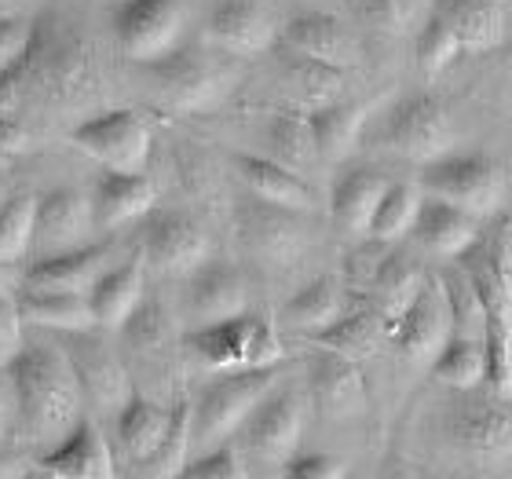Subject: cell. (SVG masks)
<instances>
[{"mask_svg":"<svg viewBox=\"0 0 512 479\" xmlns=\"http://www.w3.org/2000/svg\"><path fill=\"white\" fill-rule=\"evenodd\" d=\"M428 479H465V476H428Z\"/></svg>","mask_w":512,"mask_h":479,"instance_id":"obj_57","label":"cell"},{"mask_svg":"<svg viewBox=\"0 0 512 479\" xmlns=\"http://www.w3.org/2000/svg\"><path fill=\"white\" fill-rule=\"evenodd\" d=\"M191 450H194V406L187 399H180V403L172 406L169 432L161 439V447L143 461V469H147L150 479H176L187 469Z\"/></svg>","mask_w":512,"mask_h":479,"instance_id":"obj_36","label":"cell"},{"mask_svg":"<svg viewBox=\"0 0 512 479\" xmlns=\"http://www.w3.org/2000/svg\"><path fill=\"white\" fill-rule=\"evenodd\" d=\"M509 289H512V249H509Z\"/></svg>","mask_w":512,"mask_h":479,"instance_id":"obj_56","label":"cell"},{"mask_svg":"<svg viewBox=\"0 0 512 479\" xmlns=\"http://www.w3.org/2000/svg\"><path fill=\"white\" fill-rule=\"evenodd\" d=\"M187 348H191L205 366L213 370H264L278 366L286 348L282 337L264 315H235L224 322H209V326H194L187 333Z\"/></svg>","mask_w":512,"mask_h":479,"instance_id":"obj_3","label":"cell"},{"mask_svg":"<svg viewBox=\"0 0 512 479\" xmlns=\"http://www.w3.org/2000/svg\"><path fill=\"white\" fill-rule=\"evenodd\" d=\"M458 55H465V48H461V41H458V33L450 30L443 15L428 11L425 19H421V26L414 30L417 70H421L425 77H436V74H443V70H447Z\"/></svg>","mask_w":512,"mask_h":479,"instance_id":"obj_41","label":"cell"},{"mask_svg":"<svg viewBox=\"0 0 512 479\" xmlns=\"http://www.w3.org/2000/svg\"><path fill=\"white\" fill-rule=\"evenodd\" d=\"M110 242H88L70 253L41 256L22 271V289H52V293H88L107 271Z\"/></svg>","mask_w":512,"mask_h":479,"instance_id":"obj_19","label":"cell"},{"mask_svg":"<svg viewBox=\"0 0 512 479\" xmlns=\"http://www.w3.org/2000/svg\"><path fill=\"white\" fill-rule=\"evenodd\" d=\"M505 52H509V59H512V22H509V33H505V44H502Z\"/></svg>","mask_w":512,"mask_h":479,"instance_id":"obj_54","label":"cell"},{"mask_svg":"<svg viewBox=\"0 0 512 479\" xmlns=\"http://www.w3.org/2000/svg\"><path fill=\"white\" fill-rule=\"evenodd\" d=\"M432 11L447 19V26L458 33L465 52L502 48L512 22V11L505 0H436Z\"/></svg>","mask_w":512,"mask_h":479,"instance_id":"obj_22","label":"cell"},{"mask_svg":"<svg viewBox=\"0 0 512 479\" xmlns=\"http://www.w3.org/2000/svg\"><path fill=\"white\" fill-rule=\"evenodd\" d=\"M70 143L107 172H143L150 158V128L136 110H103L81 121Z\"/></svg>","mask_w":512,"mask_h":479,"instance_id":"obj_7","label":"cell"},{"mask_svg":"<svg viewBox=\"0 0 512 479\" xmlns=\"http://www.w3.org/2000/svg\"><path fill=\"white\" fill-rule=\"evenodd\" d=\"M421 187L432 198H443V202L487 220L502 209L505 172L498 161L480 154V150H447L443 158L425 165Z\"/></svg>","mask_w":512,"mask_h":479,"instance_id":"obj_5","label":"cell"},{"mask_svg":"<svg viewBox=\"0 0 512 479\" xmlns=\"http://www.w3.org/2000/svg\"><path fill=\"white\" fill-rule=\"evenodd\" d=\"M143 286H147V256L143 253H136L118 267H107L96 286L88 289L99 330H121L128 315L143 304Z\"/></svg>","mask_w":512,"mask_h":479,"instance_id":"obj_23","label":"cell"},{"mask_svg":"<svg viewBox=\"0 0 512 479\" xmlns=\"http://www.w3.org/2000/svg\"><path fill=\"white\" fill-rule=\"evenodd\" d=\"M308 392L311 403L322 417H355L366 410V381L355 359H344L337 352L322 348L308 366Z\"/></svg>","mask_w":512,"mask_h":479,"instance_id":"obj_16","label":"cell"},{"mask_svg":"<svg viewBox=\"0 0 512 479\" xmlns=\"http://www.w3.org/2000/svg\"><path fill=\"white\" fill-rule=\"evenodd\" d=\"M19 315L26 326L55 333H85L96 330L92 300L88 293H52V289H19Z\"/></svg>","mask_w":512,"mask_h":479,"instance_id":"obj_26","label":"cell"},{"mask_svg":"<svg viewBox=\"0 0 512 479\" xmlns=\"http://www.w3.org/2000/svg\"><path fill=\"white\" fill-rule=\"evenodd\" d=\"M282 70H286L289 88H293L304 103H311V110L330 107V103H337V99H341L344 70H337V66H326V63H319V59H308V55H300V52H289L286 63H282Z\"/></svg>","mask_w":512,"mask_h":479,"instance_id":"obj_37","label":"cell"},{"mask_svg":"<svg viewBox=\"0 0 512 479\" xmlns=\"http://www.w3.org/2000/svg\"><path fill=\"white\" fill-rule=\"evenodd\" d=\"M158 77V88L180 107H209L220 96V70L205 63L202 55H165L158 63H147Z\"/></svg>","mask_w":512,"mask_h":479,"instance_id":"obj_27","label":"cell"},{"mask_svg":"<svg viewBox=\"0 0 512 479\" xmlns=\"http://www.w3.org/2000/svg\"><path fill=\"white\" fill-rule=\"evenodd\" d=\"M8 198H11V194L4 191V183H0V209H4V202H8Z\"/></svg>","mask_w":512,"mask_h":479,"instance_id":"obj_55","label":"cell"},{"mask_svg":"<svg viewBox=\"0 0 512 479\" xmlns=\"http://www.w3.org/2000/svg\"><path fill=\"white\" fill-rule=\"evenodd\" d=\"M348 479H355V476H348Z\"/></svg>","mask_w":512,"mask_h":479,"instance_id":"obj_58","label":"cell"},{"mask_svg":"<svg viewBox=\"0 0 512 479\" xmlns=\"http://www.w3.org/2000/svg\"><path fill=\"white\" fill-rule=\"evenodd\" d=\"M183 30L180 0H121L114 8L118 48L136 63H158L176 48Z\"/></svg>","mask_w":512,"mask_h":479,"instance_id":"obj_8","label":"cell"},{"mask_svg":"<svg viewBox=\"0 0 512 479\" xmlns=\"http://www.w3.org/2000/svg\"><path fill=\"white\" fill-rule=\"evenodd\" d=\"M96 224V209L85 194L74 187H55L37 205V227H33V249L37 260L55 253H70L88 245V231Z\"/></svg>","mask_w":512,"mask_h":479,"instance_id":"obj_13","label":"cell"},{"mask_svg":"<svg viewBox=\"0 0 512 479\" xmlns=\"http://www.w3.org/2000/svg\"><path fill=\"white\" fill-rule=\"evenodd\" d=\"M8 388L15 395L22 432L37 443H59L81 421L85 392L63 344H22L8 362Z\"/></svg>","mask_w":512,"mask_h":479,"instance_id":"obj_1","label":"cell"},{"mask_svg":"<svg viewBox=\"0 0 512 479\" xmlns=\"http://www.w3.org/2000/svg\"><path fill=\"white\" fill-rule=\"evenodd\" d=\"M480 216L465 213L458 205L443 202V198H432L425 194L421 202V213L414 220V242L432 256H443V260H454V256H465L472 245L480 242Z\"/></svg>","mask_w":512,"mask_h":479,"instance_id":"obj_21","label":"cell"},{"mask_svg":"<svg viewBox=\"0 0 512 479\" xmlns=\"http://www.w3.org/2000/svg\"><path fill=\"white\" fill-rule=\"evenodd\" d=\"M352 15L363 26L388 37H403V33L421 26V4L417 0H348Z\"/></svg>","mask_w":512,"mask_h":479,"instance_id":"obj_43","label":"cell"},{"mask_svg":"<svg viewBox=\"0 0 512 479\" xmlns=\"http://www.w3.org/2000/svg\"><path fill=\"white\" fill-rule=\"evenodd\" d=\"M304 432V395L297 388H271L242 425V443L260 461H286Z\"/></svg>","mask_w":512,"mask_h":479,"instance_id":"obj_11","label":"cell"},{"mask_svg":"<svg viewBox=\"0 0 512 479\" xmlns=\"http://www.w3.org/2000/svg\"><path fill=\"white\" fill-rule=\"evenodd\" d=\"M63 352L74 362V373L81 381V392L85 399H92L103 410H121L132 395V384H128V373L107 344H99L92 337V330L85 333H63Z\"/></svg>","mask_w":512,"mask_h":479,"instance_id":"obj_14","label":"cell"},{"mask_svg":"<svg viewBox=\"0 0 512 479\" xmlns=\"http://www.w3.org/2000/svg\"><path fill=\"white\" fill-rule=\"evenodd\" d=\"M443 432L458 450L472 458H505L512 454V414L502 403L472 392H458V399L443 414Z\"/></svg>","mask_w":512,"mask_h":479,"instance_id":"obj_9","label":"cell"},{"mask_svg":"<svg viewBox=\"0 0 512 479\" xmlns=\"http://www.w3.org/2000/svg\"><path fill=\"white\" fill-rule=\"evenodd\" d=\"M235 169L260 202L289 209V213H308L315 205L311 187L282 161L264 158V154H235Z\"/></svg>","mask_w":512,"mask_h":479,"instance_id":"obj_24","label":"cell"},{"mask_svg":"<svg viewBox=\"0 0 512 479\" xmlns=\"http://www.w3.org/2000/svg\"><path fill=\"white\" fill-rule=\"evenodd\" d=\"M37 26L22 15H0V74H8L11 66H19L26 52L33 48Z\"/></svg>","mask_w":512,"mask_h":479,"instance_id":"obj_46","label":"cell"},{"mask_svg":"<svg viewBox=\"0 0 512 479\" xmlns=\"http://www.w3.org/2000/svg\"><path fill=\"white\" fill-rule=\"evenodd\" d=\"M271 388H278V366L227 370L224 377H216L194 406V447H224V439L246 425Z\"/></svg>","mask_w":512,"mask_h":479,"instance_id":"obj_4","label":"cell"},{"mask_svg":"<svg viewBox=\"0 0 512 479\" xmlns=\"http://www.w3.org/2000/svg\"><path fill=\"white\" fill-rule=\"evenodd\" d=\"M509 231H498L487 245H472L465 253V271L487 311V381L498 399L512 395V289H509Z\"/></svg>","mask_w":512,"mask_h":479,"instance_id":"obj_2","label":"cell"},{"mask_svg":"<svg viewBox=\"0 0 512 479\" xmlns=\"http://www.w3.org/2000/svg\"><path fill=\"white\" fill-rule=\"evenodd\" d=\"M41 469L52 479H118L107 439L88 417H81L55 447L44 450Z\"/></svg>","mask_w":512,"mask_h":479,"instance_id":"obj_17","label":"cell"},{"mask_svg":"<svg viewBox=\"0 0 512 479\" xmlns=\"http://www.w3.org/2000/svg\"><path fill=\"white\" fill-rule=\"evenodd\" d=\"M432 377L439 384H447L454 392H472L487 381V344L480 337H461L454 333L443 352L432 359Z\"/></svg>","mask_w":512,"mask_h":479,"instance_id":"obj_35","label":"cell"},{"mask_svg":"<svg viewBox=\"0 0 512 479\" xmlns=\"http://www.w3.org/2000/svg\"><path fill=\"white\" fill-rule=\"evenodd\" d=\"M4 428H8V388L0 384V436H4Z\"/></svg>","mask_w":512,"mask_h":479,"instance_id":"obj_52","label":"cell"},{"mask_svg":"<svg viewBox=\"0 0 512 479\" xmlns=\"http://www.w3.org/2000/svg\"><path fill=\"white\" fill-rule=\"evenodd\" d=\"M425 278H428L425 267L417 264L414 253L395 249V245L388 249V256H384L381 267H377L374 282H370V289H374V297H377V311L388 319V326H392V322L399 319V311L417 297V289L425 286Z\"/></svg>","mask_w":512,"mask_h":479,"instance_id":"obj_31","label":"cell"},{"mask_svg":"<svg viewBox=\"0 0 512 479\" xmlns=\"http://www.w3.org/2000/svg\"><path fill=\"white\" fill-rule=\"evenodd\" d=\"M187 297H183V308L198 326H209V322H224L235 319V315H246L249 311V286L242 271L224 260H205L194 275H187Z\"/></svg>","mask_w":512,"mask_h":479,"instance_id":"obj_15","label":"cell"},{"mask_svg":"<svg viewBox=\"0 0 512 479\" xmlns=\"http://www.w3.org/2000/svg\"><path fill=\"white\" fill-rule=\"evenodd\" d=\"M242 242L253 249V253L267 256V260H286L297 249V227L289 220V209H278V205H253V209H242Z\"/></svg>","mask_w":512,"mask_h":479,"instance_id":"obj_34","label":"cell"},{"mask_svg":"<svg viewBox=\"0 0 512 479\" xmlns=\"http://www.w3.org/2000/svg\"><path fill=\"white\" fill-rule=\"evenodd\" d=\"M26 147H30V132H26V125H22L19 118H11V114H0V172L8 169L11 161L19 158Z\"/></svg>","mask_w":512,"mask_h":479,"instance_id":"obj_49","label":"cell"},{"mask_svg":"<svg viewBox=\"0 0 512 479\" xmlns=\"http://www.w3.org/2000/svg\"><path fill=\"white\" fill-rule=\"evenodd\" d=\"M439 286L447 293V304H450V319H454V333L461 337H487V311H483V300L472 286L469 271L465 264L458 267H447L443 275H439Z\"/></svg>","mask_w":512,"mask_h":479,"instance_id":"obj_40","label":"cell"},{"mask_svg":"<svg viewBox=\"0 0 512 479\" xmlns=\"http://www.w3.org/2000/svg\"><path fill=\"white\" fill-rule=\"evenodd\" d=\"M169 421L172 410H165V406H158L154 399L139 392L128 395V403L118 410V439L128 458H136L143 465L161 447V439L169 432Z\"/></svg>","mask_w":512,"mask_h":479,"instance_id":"obj_30","label":"cell"},{"mask_svg":"<svg viewBox=\"0 0 512 479\" xmlns=\"http://www.w3.org/2000/svg\"><path fill=\"white\" fill-rule=\"evenodd\" d=\"M37 205H41V198L30 191L11 194L4 202V209H0V264H19L33 249Z\"/></svg>","mask_w":512,"mask_h":479,"instance_id":"obj_39","label":"cell"},{"mask_svg":"<svg viewBox=\"0 0 512 479\" xmlns=\"http://www.w3.org/2000/svg\"><path fill=\"white\" fill-rule=\"evenodd\" d=\"M388 337H392V344L406 359L432 366V359L443 352V344L454 337V319H450V304L443 286H439V278H425V286L417 289V297L388 326Z\"/></svg>","mask_w":512,"mask_h":479,"instance_id":"obj_10","label":"cell"},{"mask_svg":"<svg viewBox=\"0 0 512 479\" xmlns=\"http://www.w3.org/2000/svg\"><path fill=\"white\" fill-rule=\"evenodd\" d=\"M381 143L384 150H392V154H399L406 161H421V165L443 158L454 147L450 110L436 96H428V92L399 99L388 110V118H384Z\"/></svg>","mask_w":512,"mask_h":479,"instance_id":"obj_6","label":"cell"},{"mask_svg":"<svg viewBox=\"0 0 512 479\" xmlns=\"http://www.w3.org/2000/svg\"><path fill=\"white\" fill-rule=\"evenodd\" d=\"M19 326H22V315H19V304H15V297L0 300V366H4V370H8V362L22 352Z\"/></svg>","mask_w":512,"mask_h":479,"instance_id":"obj_48","label":"cell"},{"mask_svg":"<svg viewBox=\"0 0 512 479\" xmlns=\"http://www.w3.org/2000/svg\"><path fill=\"white\" fill-rule=\"evenodd\" d=\"M341 286H337V278H315L308 282L304 289H297L289 304L282 308V322H286L289 330H300V333H315L326 330L330 322L341 319Z\"/></svg>","mask_w":512,"mask_h":479,"instance_id":"obj_33","label":"cell"},{"mask_svg":"<svg viewBox=\"0 0 512 479\" xmlns=\"http://www.w3.org/2000/svg\"><path fill=\"white\" fill-rule=\"evenodd\" d=\"M205 33L231 55H260L275 41V19L260 0H220L209 11Z\"/></svg>","mask_w":512,"mask_h":479,"instance_id":"obj_18","label":"cell"},{"mask_svg":"<svg viewBox=\"0 0 512 479\" xmlns=\"http://www.w3.org/2000/svg\"><path fill=\"white\" fill-rule=\"evenodd\" d=\"M381 479H421V476H414V472H410V465H406L403 458H388V461H384Z\"/></svg>","mask_w":512,"mask_h":479,"instance_id":"obj_51","label":"cell"},{"mask_svg":"<svg viewBox=\"0 0 512 479\" xmlns=\"http://www.w3.org/2000/svg\"><path fill=\"white\" fill-rule=\"evenodd\" d=\"M421 202H425V194L417 191L414 183H392L388 194L381 198V205H377V213H374V220H370V231H366V235L384 245H395L399 238H406L414 231Z\"/></svg>","mask_w":512,"mask_h":479,"instance_id":"obj_38","label":"cell"},{"mask_svg":"<svg viewBox=\"0 0 512 479\" xmlns=\"http://www.w3.org/2000/svg\"><path fill=\"white\" fill-rule=\"evenodd\" d=\"M348 461L333 454H300L286 465L282 479H348Z\"/></svg>","mask_w":512,"mask_h":479,"instance_id":"obj_47","label":"cell"},{"mask_svg":"<svg viewBox=\"0 0 512 479\" xmlns=\"http://www.w3.org/2000/svg\"><path fill=\"white\" fill-rule=\"evenodd\" d=\"M121 333H125V341L132 344L136 352H143V355L161 352V348L169 344V337H172L169 311L161 308L158 300L143 297V304H139V308L128 315V322L121 326Z\"/></svg>","mask_w":512,"mask_h":479,"instance_id":"obj_44","label":"cell"},{"mask_svg":"<svg viewBox=\"0 0 512 479\" xmlns=\"http://www.w3.org/2000/svg\"><path fill=\"white\" fill-rule=\"evenodd\" d=\"M311 132H315V147H319V158H344L348 150L355 147V139L363 132L366 118H370V107L366 103H348V99H337L330 107L308 110Z\"/></svg>","mask_w":512,"mask_h":479,"instance_id":"obj_32","label":"cell"},{"mask_svg":"<svg viewBox=\"0 0 512 479\" xmlns=\"http://www.w3.org/2000/svg\"><path fill=\"white\" fill-rule=\"evenodd\" d=\"M154 183L143 172H103L92 194V209H96V224L114 231V227L139 220L154 209Z\"/></svg>","mask_w":512,"mask_h":479,"instance_id":"obj_25","label":"cell"},{"mask_svg":"<svg viewBox=\"0 0 512 479\" xmlns=\"http://www.w3.org/2000/svg\"><path fill=\"white\" fill-rule=\"evenodd\" d=\"M176 479H249V472L242 465V458H238V450L213 447L205 450L202 458L187 461V469Z\"/></svg>","mask_w":512,"mask_h":479,"instance_id":"obj_45","label":"cell"},{"mask_svg":"<svg viewBox=\"0 0 512 479\" xmlns=\"http://www.w3.org/2000/svg\"><path fill=\"white\" fill-rule=\"evenodd\" d=\"M392 180L377 169H352L344 172L341 180L333 183V198H330V213L333 220L344 227V231H355V235H366L370 231V220H374L377 205L388 194Z\"/></svg>","mask_w":512,"mask_h":479,"instance_id":"obj_28","label":"cell"},{"mask_svg":"<svg viewBox=\"0 0 512 479\" xmlns=\"http://www.w3.org/2000/svg\"><path fill=\"white\" fill-rule=\"evenodd\" d=\"M267 143L275 150V161H282V165H308L311 158H319L311 118L308 114H297V110H286V114H278L271 121Z\"/></svg>","mask_w":512,"mask_h":479,"instance_id":"obj_42","label":"cell"},{"mask_svg":"<svg viewBox=\"0 0 512 479\" xmlns=\"http://www.w3.org/2000/svg\"><path fill=\"white\" fill-rule=\"evenodd\" d=\"M282 41H286L289 52L319 59L326 66H337V70H348L359 59L352 30L330 11H300V15H293L286 22V30H282Z\"/></svg>","mask_w":512,"mask_h":479,"instance_id":"obj_20","label":"cell"},{"mask_svg":"<svg viewBox=\"0 0 512 479\" xmlns=\"http://www.w3.org/2000/svg\"><path fill=\"white\" fill-rule=\"evenodd\" d=\"M19 289H22V278L15 275V264H0V300L19 297Z\"/></svg>","mask_w":512,"mask_h":479,"instance_id":"obj_50","label":"cell"},{"mask_svg":"<svg viewBox=\"0 0 512 479\" xmlns=\"http://www.w3.org/2000/svg\"><path fill=\"white\" fill-rule=\"evenodd\" d=\"M143 256L158 275H194L209 260V235L187 213H158L143 231Z\"/></svg>","mask_w":512,"mask_h":479,"instance_id":"obj_12","label":"cell"},{"mask_svg":"<svg viewBox=\"0 0 512 479\" xmlns=\"http://www.w3.org/2000/svg\"><path fill=\"white\" fill-rule=\"evenodd\" d=\"M384 337H388V319L377 308H363L348 311L337 322H330L326 330H319L315 333V344L326 348V352L344 355V359L363 362L381 348Z\"/></svg>","mask_w":512,"mask_h":479,"instance_id":"obj_29","label":"cell"},{"mask_svg":"<svg viewBox=\"0 0 512 479\" xmlns=\"http://www.w3.org/2000/svg\"><path fill=\"white\" fill-rule=\"evenodd\" d=\"M15 469H19V461L8 458V454H0V479H11L15 476Z\"/></svg>","mask_w":512,"mask_h":479,"instance_id":"obj_53","label":"cell"}]
</instances>
